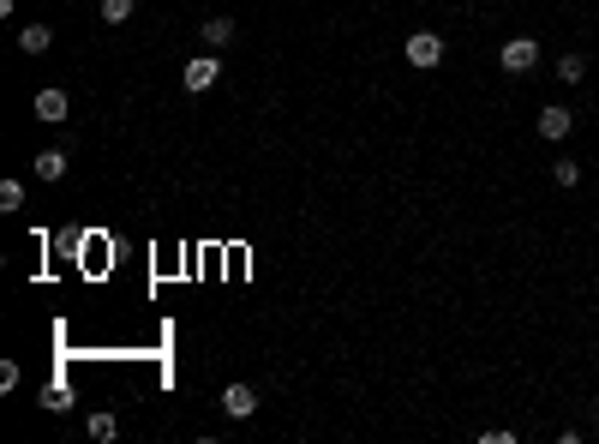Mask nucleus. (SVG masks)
<instances>
[{
	"label": "nucleus",
	"instance_id": "obj_14",
	"mask_svg": "<svg viewBox=\"0 0 599 444\" xmlns=\"http://www.w3.org/2000/svg\"><path fill=\"white\" fill-rule=\"evenodd\" d=\"M552 181H558V186H576L581 168H576V162H552Z\"/></svg>",
	"mask_w": 599,
	"mask_h": 444
},
{
	"label": "nucleus",
	"instance_id": "obj_2",
	"mask_svg": "<svg viewBox=\"0 0 599 444\" xmlns=\"http://www.w3.org/2000/svg\"><path fill=\"white\" fill-rule=\"evenodd\" d=\"M401 55H408V66H419V73H426V66H438V61H443V37H438V30H414Z\"/></svg>",
	"mask_w": 599,
	"mask_h": 444
},
{
	"label": "nucleus",
	"instance_id": "obj_15",
	"mask_svg": "<svg viewBox=\"0 0 599 444\" xmlns=\"http://www.w3.org/2000/svg\"><path fill=\"white\" fill-rule=\"evenodd\" d=\"M42 408H55V414H66V408H72V397H66V390H60V384H55V390L42 397Z\"/></svg>",
	"mask_w": 599,
	"mask_h": 444
},
{
	"label": "nucleus",
	"instance_id": "obj_10",
	"mask_svg": "<svg viewBox=\"0 0 599 444\" xmlns=\"http://www.w3.org/2000/svg\"><path fill=\"white\" fill-rule=\"evenodd\" d=\"M139 13V0H102V24H126Z\"/></svg>",
	"mask_w": 599,
	"mask_h": 444
},
{
	"label": "nucleus",
	"instance_id": "obj_7",
	"mask_svg": "<svg viewBox=\"0 0 599 444\" xmlns=\"http://www.w3.org/2000/svg\"><path fill=\"white\" fill-rule=\"evenodd\" d=\"M48 42H55V30H48V24H24V30H19V48H24V55H42Z\"/></svg>",
	"mask_w": 599,
	"mask_h": 444
},
{
	"label": "nucleus",
	"instance_id": "obj_4",
	"mask_svg": "<svg viewBox=\"0 0 599 444\" xmlns=\"http://www.w3.org/2000/svg\"><path fill=\"white\" fill-rule=\"evenodd\" d=\"M576 132V115L563 108V102H552V108H539V139H552V144H563Z\"/></svg>",
	"mask_w": 599,
	"mask_h": 444
},
{
	"label": "nucleus",
	"instance_id": "obj_12",
	"mask_svg": "<svg viewBox=\"0 0 599 444\" xmlns=\"http://www.w3.org/2000/svg\"><path fill=\"white\" fill-rule=\"evenodd\" d=\"M0 210H24V186L19 181H0Z\"/></svg>",
	"mask_w": 599,
	"mask_h": 444
},
{
	"label": "nucleus",
	"instance_id": "obj_11",
	"mask_svg": "<svg viewBox=\"0 0 599 444\" xmlns=\"http://www.w3.org/2000/svg\"><path fill=\"white\" fill-rule=\"evenodd\" d=\"M558 79L563 84H581V79H587V61H581V55H563V61H558Z\"/></svg>",
	"mask_w": 599,
	"mask_h": 444
},
{
	"label": "nucleus",
	"instance_id": "obj_1",
	"mask_svg": "<svg viewBox=\"0 0 599 444\" xmlns=\"http://www.w3.org/2000/svg\"><path fill=\"white\" fill-rule=\"evenodd\" d=\"M498 66L510 73V79H521V73H534V66H539V42H534V37H510V42L498 48Z\"/></svg>",
	"mask_w": 599,
	"mask_h": 444
},
{
	"label": "nucleus",
	"instance_id": "obj_8",
	"mask_svg": "<svg viewBox=\"0 0 599 444\" xmlns=\"http://www.w3.org/2000/svg\"><path fill=\"white\" fill-rule=\"evenodd\" d=\"M66 175V150H42L37 157V181H60Z\"/></svg>",
	"mask_w": 599,
	"mask_h": 444
},
{
	"label": "nucleus",
	"instance_id": "obj_13",
	"mask_svg": "<svg viewBox=\"0 0 599 444\" xmlns=\"http://www.w3.org/2000/svg\"><path fill=\"white\" fill-rule=\"evenodd\" d=\"M84 426H90V439H102V444L114 439V414H90V421H84Z\"/></svg>",
	"mask_w": 599,
	"mask_h": 444
},
{
	"label": "nucleus",
	"instance_id": "obj_5",
	"mask_svg": "<svg viewBox=\"0 0 599 444\" xmlns=\"http://www.w3.org/2000/svg\"><path fill=\"white\" fill-rule=\"evenodd\" d=\"M216 73H222L216 55H192V61H186V73H180V84H186V90H210V84H216Z\"/></svg>",
	"mask_w": 599,
	"mask_h": 444
},
{
	"label": "nucleus",
	"instance_id": "obj_3",
	"mask_svg": "<svg viewBox=\"0 0 599 444\" xmlns=\"http://www.w3.org/2000/svg\"><path fill=\"white\" fill-rule=\"evenodd\" d=\"M222 414H228V421H252V414H258V390H252V384H228V390H222Z\"/></svg>",
	"mask_w": 599,
	"mask_h": 444
},
{
	"label": "nucleus",
	"instance_id": "obj_9",
	"mask_svg": "<svg viewBox=\"0 0 599 444\" xmlns=\"http://www.w3.org/2000/svg\"><path fill=\"white\" fill-rule=\"evenodd\" d=\"M204 42H210V48H228V42H234V19H204Z\"/></svg>",
	"mask_w": 599,
	"mask_h": 444
},
{
	"label": "nucleus",
	"instance_id": "obj_6",
	"mask_svg": "<svg viewBox=\"0 0 599 444\" xmlns=\"http://www.w3.org/2000/svg\"><path fill=\"white\" fill-rule=\"evenodd\" d=\"M37 121H48V126L66 121V90H42L37 97Z\"/></svg>",
	"mask_w": 599,
	"mask_h": 444
}]
</instances>
